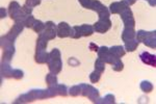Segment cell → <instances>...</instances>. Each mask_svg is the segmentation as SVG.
Instances as JSON below:
<instances>
[{"instance_id": "28", "label": "cell", "mask_w": 156, "mask_h": 104, "mask_svg": "<svg viewBox=\"0 0 156 104\" xmlns=\"http://www.w3.org/2000/svg\"><path fill=\"white\" fill-rule=\"evenodd\" d=\"M68 63H69V65H70V66H73V67H75V66H78V65H79V62H78L77 59H75L74 57L70 58V59L68 60Z\"/></svg>"}, {"instance_id": "16", "label": "cell", "mask_w": 156, "mask_h": 104, "mask_svg": "<svg viewBox=\"0 0 156 104\" xmlns=\"http://www.w3.org/2000/svg\"><path fill=\"white\" fill-rule=\"evenodd\" d=\"M137 46H138V42L134 39L128 40L125 42V47H126L127 51H129V52H132V51H134V50H136Z\"/></svg>"}, {"instance_id": "1", "label": "cell", "mask_w": 156, "mask_h": 104, "mask_svg": "<svg viewBox=\"0 0 156 104\" xmlns=\"http://www.w3.org/2000/svg\"><path fill=\"white\" fill-rule=\"evenodd\" d=\"M49 70L53 74H58L62 70V59H60V52L58 49H53L49 53V59L47 62Z\"/></svg>"}, {"instance_id": "5", "label": "cell", "mask_w": 156, "mask_h": 104, "mask_svg": "<svg viewBox=\"0 0 156 104\" xmlns=\"http://www.w3.org/2000/svg\"><path fill=\"white\" fill-rule=\"evenodd\" d=\"M89 9L96 11L98 15H99L100 19H109V12L106 9V6L103 5L101 2H99L98 0H92L90 1Z\"/></svg>"}, {"instance_id": "17", "label": "cell", "mask_w": 156, "mask_h": 104, "mask_svg": "<svg viewBox=\"0 0 156 104\" xmlns=\"http://www.w3.org/2000/svg\"><path fill=\"white\" fill-rule=\"evenodd\" d=\"M46 82L48 87H54L57 83V78L55 74H48L46 76Z\"/></svg>"}, {"instance_id": "27", "label": "cell", "mask_w": 156, "mask_h": 104, "mask_svg": "<svg viewBox=\"0 0 156 104\" xmlns=\"http://www.w3.org/2000/svg\"><path fill=\"white\" fill-rule=\"evenodd\" d=\"M90 1H92V0H79L80 4H81L83 7H85V9H89L90 4Z\"/></svg>"}, {"instance_id": "4", "label": "cell", "mask_w": 156, "mask_h": 104, "mask_svg": "<svg viewBox=\"0 0 156 104\" xmlns=\"http://www.w3.org/2000/svg\"><path fill=\"white\" fill-rule=\"evenodd\" d=\"M94 34V27L90 25L84 24L81 26H74L73 27V34L71 38L73 39H79L81 37H90Z\"/></svg>"}, {"instance_id": "24", "label": "cell", "mask_w": 156, "mask_h": 104, "mask_svg": "<svg viewBox=\"0 0 156 104\" xmlns=\"http://www.w3.org/2000/svg\"><path fill=\"white\" fill-rule=\"evenodd\" d=\"M80 92H81V88H80V85H75V87H73L70 88V95L73 96V97H75V96H78L80 95Z\"/></svg>"}, {"instance_id": "29", "label": "cell", "mask_w": 156, "mask_h": 104, "mask_svg": "<svg viewBox=\"0 0 156 104\" xmlns=\"http://www.w3.org/2000/svg\"><path fill=\"white\" fill-rule=\"evenodd\" d=\"M98 49H99V47L97 46L96 44H94V43H90V50H92V51H98Z\"/></svg>"}, {"instance_id": "12", "label": "cell", "mask_w": 156, "mask_h": 104, "mask_svg": "<svg viewBox=\"0 0 156 104\" xmlns=\"http://www.w3.org/2000/svg\"><path fill=\"white\" fill-rule=\"evenodd\" d=\"M127 7H129V6H128L124 1H121V2H114V3H112L109 9H110L112 14H120L121 12H123L125 9H127Z\"/></svg>"}, {"instance_id": "10", "label": "cell", "mask_w": 156, "mask_h": 104, "mask_svg": "<svg viewBox=\"0 0 156 104\" xmlns=\"http://www.w3.org/2000/svg\"><path fill=\"white\" fill-rule=\"evenodd\" d=\"M94 31L104 34L112 27V21L109 19H100L99 21L94 24Z\"/></svg>"}, {"instance_id": "25", "label": "cell", "mask_w": 156, "mask_h": 104, "mask_svg": "<svg viewBox=\"0 0 156 104\" xmlns=\"http://www.w3.org/2000/svg\"><path fill=\"white\" fill-rule=\"evenodd\" d=\"M40 3H41V0H26V3H25V4L34 7V6L39 5Z\"/></svg>"}, {"instance_id": "31", "label": "cell", "mask_w": 156, "mask_h": 104, "mask_svg": "<svg viewBox=\"0 0 156 104\" xmlns=\"http://www.w3.org/2000/svg\"><path fill=\"white\" fill-rule=\"evenodd\" d=\"M0 12H1V14H0V18H4L5 17V15H6V13H5V9L2 7L1 9H0Z\"/></svg>"}, {"instance_id": "22", "label": "cell", "mask_w": 156, "mask_h": 104, "mask_svg": "<svg viewBox=\"0 0 156 104\" xmlns=\"http://www.w3.org/2000/svg\"><path fill=\"white\" fill-rule=\"evenodd\" d=\"M101 74H102L101 72H99V71L95 70L94 72H93L92 74H90V81H92L93 83L98 82V81H99V79H100V77H101Z\"/></svg>"}, {"instance_id": "18", "label": "cell", "mask_w": 156, "mask_h": 104, "mask_svg": "<svg viewBox=\"0 0 156 104\" xmlns=\"http://www.w3.org/2000/svg\"><path fill=\"white\" fill-rule=\"evenodd\" d=\"M44 28H45V24L40 21V20H36L34 26H32V29H34L37 34H41L43 30H44Z\"/></svg>"}, {"instance_id": "8", "label": "cell", "mask_w": 156, "mask_h": 104, "mask_svg": "<svg viewBox=\"0 0 156 104\" xmlns=\"http://www.w3.org/2000/svg\"><path fill=\"white\" fill-rule=\"evenodd\" d=\"M120 14H121V18H122L123 22L125 23V27L134 28L135 21H134V18H133V14H132L131 9H130L129 7H127V9H125L123 12H121Z\"/></svg>"}, {"instance_id": "14", "label": "cell", "mask_w": 156, "mask_h": 104, "mask_svg": "<svg viewBox=\"0 0 156 104\" xmlns=\"http://www.w3.org/2000/svg\"><path fill=\"white\" fill-rule=\"evenodd\" d=\"M135 34H136V32L134 31V28H131V27H125L124 31H123V34H122V40L126 42L128 40L134 39Z\"/></svg>"}, {"instance_id": "11", "label": "cell", "mask_w": 156, "mask_h": 104, "mask_svg": "<svg viewBox=\"0 0 156 104\" xmlns=\"http://www.w3.org/2000/svg\"><path fill=\"white\" fill-rule=\"evenodd\" d=\"M140 58L142 59V62L144 64L150 65L151 67L155 68L156 66V59H155V55L150 54L149 52H143L142 54L140 55Z\"/></svg>"}, {"instance_id": "6", "label": "cell", "mask_w": 156, "mask_h": 104, "mask_svg": "<svg viewBox=\"0 0 156 104\" xmlns=\"http://www.w3.org/2000/svg\"><path fill=\"white\" fill-rule=\"evenodd\" d=\"M39 35H41V37H43L44 39H46L48 41L53 40L55 38V35H56V26H55V24L53 22L48 21L45 24L44 30H43L41 34H39Z\"/></svg>"}, {"instance_id": "23", "label": "cell", "mask_w": 156, "mask_h": 104, "mask_svg": "<svg viewBox=\"0 0 156 104\" xmlns=\"http://www.w3.org/2000/svg\"><path fill=\"white\" fill-rule=\"evenodd\" d=\"M123 68H124V65H123L122 60L120 59H117L115 62L112 64V69H114L115 71H117V72H120V71L123 70Z\"/></svg>"}, {"instance_id": "21", "label": "cell", "mask_w": 156, "mask_h": 104, "mask_svg": "<svg viewBox=\"0 0 156 104\" xmlns=\"http://www.w3.org/2000/svg\"><path fill=\"white\" fill-rule=\"evenodd\" d=\"M104 66H105V63L99 57L96 60V63H95V70H97V71H99V72L103 73V72H104V69H105Z\"/></svg>"}, {"instance_id": "13", "label": "cell", "mask_w": 156, "mask_h": 104, "mask_svg": "<svg viewBox=\"0 0 156 104\" xmlns=\"http://www.w3.org/2000/svg\"><path fill=\"white\" fill-rule=\"evenodd\" d=\"M34 59L37 64H45L49 59V53H47L46 51H37L34 55Z\"/></svg>"}, {"instance_id": "3", "label": "cell", "mask_w": 156, "mask_h": 104, "mask_svg": "<svg viewBox=\"0 0 156 104\" xmlns=\"http://www.w3.org/2000/svg\"><path fill=\"white\" fill-rule=\"evenodd\" d=\"M9 13L12 19L15 20L16 22H23L25 18L27 17L26 15L24 14V12L22 11V7H20L18 2H16V1H12L11 3H9Z\"/></svg>"}, {"instance_id": "26", "label": "cell", "mask_w": 156, "mask_h": 104, "mask_svg": "<svg viewBox=\"0 0 156 104\" xmlns=\"http://www.w3.org/2000/svg\"><path fill=\"white\" fill-rule=\"evenodd\" d=\"M22 11L24 12V14L26 15V16H28V15H30V14H31V12H32V9H31V6L27 5V4H24V5L22 6Z\"/></svg>"}, {"instance_id": "15", "label": "cell", "mask_w": 156, "mask_h": 104, "mask_svg": "<svg viewBox=\"0 0 156 104\" xmlns=\"http://www.w3.org/2000/svg\"><path fill=\"white\" fill-rule=\"evenodd\" d=\"M109 52L112 53V55H115V57H119V58L125 55V50L122 46H115V47L110 48Z\"/></svg>"}, {"instance_id": "20", "label": "cell", "mask_w": 156, "mask_h": 104, "mask_svg": "<svg viewBox=\"0 0 156 104\" xmlns=\"http://www.w3.org/2000/svg\"><path fill=\"white\" fill-rule=\"evenodd\" d=\"M140 88L144 91L145 93H150L153 91V84L149 81H143L140 84Z\"/></svg>"}, {"instance_id": "2", "label": "cell", "mask_w": 156, "mask_h": 104, "mask_svg": "<svg viewBox=\"0 0 156 104\" xmlns=\"http://www.w3.org/2000/svg\"><path fill=\"white\" fill-rule=\"evenodd\" d=\"M135 37H136V41L138 43L142 42L148 47L155 49V31L148 32L144 31V30H140L137 31V34H135Z\"/></svg>"}, {"instance_id": "7", "label": "cell", "mask_w": 156, "mask_h": 104, "mask_svg": "<svg viewBox=\"0 0 156 104\" xmlns=\"http://www.w3.org/2000/svg\"><path fill=\"white\" fill-rule=\"evenodd\" d=\"M80 88H81V94L84 97H87L92 100V102H96V99L99 97V92L94 88L90 85H87V84H80Z\"/></svg>"}, {"instance_id": "9", "label": "cell", "mask_w": 156, "mask_h": 104, "mask_svg": "<svg viewBox=\"0 0 156 104\" xmlns=\"http://www.w3.org/2000/svg\"><path fill=\"white\" fill-rule=\"evenodd\" d=\"M73 34V28L70 27V25L66 22H60L56 27V34L59 38H67L71 37Z\"/></svg>"}, {"instance_id": "30", "label": "cell", "mask_w": 156, "mask_h": 104, "mask_svg": "<svg viewBox=\"0 0 156 104\" xmlns=\"http://www.w3.org/2000/svg\"><path fill=\"white\" fill-rule=\"evenodd\" d=\"M124 2L127 4L128 6H129V5H131V4L134 3V2H135V0H124Z\"/></svg>"}, {"instance_id": "19", "label": "cell", "mask_w": 156, "mask_h": 104, "mask_svg": "<svg viewBox=\"0 0 156 104\" xmlns=\"http://www.w3.org/2000/svg\"><path fill=\"white\" fill-rule=\"evenodd\" d=\"M34 22H36V19H34V17L31 16V15H29V16H27L24 19L23 24H24L25 27H28V28H30V27H31V28H32V26H34Z\"/></svg>"}]
</instances>
